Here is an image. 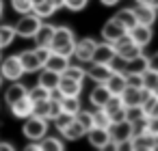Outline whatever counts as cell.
<instances>
[{
  "mask_svg": "<svg viewBox=\"0 0 158 151\" xmlns=\"http://www.w3.org/2000/svg\"><path fill=\"white\" fill-rule=\"evenodd\" d=\"M74 119L85 127V129H89V127H93V112H89V110H78L76 114H74Z\"/></svg>",
  "mask_w": 158,
  "mask_h": 151,
  "instance_id": "36",
  "label": "cell"
},
{
  "mask_svg": "<svg viewBox=\"0 0 158 151\" xmlns=\"http://www.w3.org/2000/svg\"><path fill=\"white\" fill-rule=\"evenodd\" d=\"M50 2L54 5V9H61V7H65V0H50Z\"/></svg>",
  "mask_w": 158,
  "mask_h": 151,
  "instance_id": "48",
  "label": "cell"
},
{
  "mask_svg": "<svg viewBox=\"0 0 158 151\" xmlns=\"http://www.w3.org/2000/svg\"><path fill=\"white\" fill-rule=\"evenodd\" d=\"M0 61H2V56H0Z\"/></svg>",
  "mask_w": 158,
  "mask_h": 151,
  "instance_id": "57",
  "label": "cell"
},
{
  "mask_svg": "<svg viewBox=\"0 0 158 151\" xmlns=\"http://www.w3.org/2000/svg\"><path fill=\"white\" fill-rule=\"evenodd\" d=\"M126 84H128V86H134V89H143V74L128 71V74H126Z\"/></svg>",
  "mask_w": 158,
  "mask_h": 151,
  "instance_id": "42",
  "label": "cell"
},
{
  "mask_svg": "<svg viewBox=\"0 0 158 151\" xmlns=\"http://www.w3.org/2000/svg\"><path fill=\"white\" fill-rule=\"evenodd\" d=\"M33 114L35 117H41V119H48L50 117V97L39 99V101H33Z\"/></svg>",
  "mask_w": 158,
  "mask_h": 151,
  "instance_id": "31",
  "label": "cell"
},
{
  "mask_svg": "<svg viewBox=\"0 0 158 151\" xmlns=\"http://www.w3.org/2000/svg\"><path fill=\"white\" fill-rule=\"evenodd\" d=\"M54 5L50 2V0H41V2H37V5H33V13L39 18V20H46V18H52L54 15Z\"/></svg>",
  "mask_w": 158,
  "mask_h": 151,
  "instance_id": "27",
  "label": "cell"
},
{
  "mask_svg": "<svg viewBox=\"0 0 158 151\" xmlns=\"http://www.w3.org/2000/svg\"><path fill=\"white\" fill-rule=\"evenodd\" d=\"M61 110L63 112H69V114H76L80 110V99L76 95H61Z\"/></svg>",
  "mask_w": 158,
  "mask_h": 151,
  "instance_id": "28",
  "label": "cell"
},
{
  "mask_svg": "<svg viewBox=\"0 0 158 151\" xmlns=\"http://www.w3.org/2000/svg\"><path fill=\"white\" fill-rule=\"evenodd\" d=\"M2 11H5V5H2V0H0V18H2Z\"/></svg>",
  "mask_w": 158,
  "mask_h": 151,
  "instance_id": "53",
  "label": "cell"
},
{
  "mask_svg": "<svg viewBox=\"0 0 158 151\" xmlns=\"http://www.w3.org/2000/svg\"><path fill=\"white\" fill-rule=\"evenodd\" d=\"M117 56L115 52V46L108 43V41H102V43H95L93 48V56H91V63H104V65H110V61Z\"/></svg>",
  "mask_w": 158,
  "mask_h": 151,
  "instance_id": "7",
  "label": "cell"
},
{
  "mask_svg": "<svg viewBox=\"0 0 158 151\" xmlns=\"http://www.w3.org/2000/svg\"><path fill=\"white\" fill-rule=\"evenodd\" d=\"M104 84H106V89L110 91V95H119V93L126 89V74H123V71H113Z\"/></svg>",
  "mask_w": 158,
  "mask_h": 151,
  "instance_id": "19",
  "label": "cell"
},
{
  "mask_svg": "<svg viewBox=\"0 0 158 151\" xmlns=\"http://www.w3.org/2000/svg\"><path fill=\"white\" fill-rule=\"evenodd\" d=\"M26 97H28L31 101H39V99L50 97V91H48V89H44L41 84H35L33 89H28V91H26Z\"/></svg>",
  "mask_w": 158,
  "mask_h": 151,
  "instance_id": "34",
  "label": "cell"
},
{
  "mask_svg": "<svg viewBox=\"0 0 158 151\" xmlns=\"http://www.w3.org/2000/svg\"><path fill=\"white\" fill-rule=\"evenodd\" d=\"M87 2H89V0H65V7L69 11H80V9L87 7Z\"/></svg>",
  "mask_w": 158,
  "mask_h": 151,
  "instance_id": "43",
  "label": "cell"
},
{
  "mask_svg": "<svg viewBox=\"0 0 158 151\" xmlns=\"http://www.w3.org/2000/svg\"><path fill=\"white\" fill-rule=\"evenodd\" d=\"M0 84H2V76H0Z\"/></svg>",
  "mask_w": 158,
  "mask_h": 151,
  "instance_id": "55",
  "label": "cell"
},
{
  "mask_svg": "<svg viewBox=\"0 0 158 151\" xmlns=\"http://www.w3.org/2000/svg\"><path fill=\"white\" fill-rule=\"evenodd\" d=\"M0 48H2V43H0Z\"/></svg>",
  "mask_w": 158,
  "mask_h": 151,
  "instance_id": "56",
  "label": "cell"
},
{
  "mask_svg": "<svg viewBox=\"0 0 158 151\" xmlns=\"http://www.w3.org/2000/svg\"><path fill=\"white\" fill-rule=\"evenodd\" d=\"M147 69H152V71L158 74V52L152 54V56H147Z\"/></svg>",
  "mask_w": 158,
  "mask_h": 151,
  "instance_id": "45",
  "label": "cell"
},
{
  "mask_svg": "<svg viewBox=\"0 0 158 151\" xmlns=\"http://www.w3.org/2000/svg\"><path fill=\"white\" fill-rule=\"evenodd\" d=\"M143 129H145L149 136L158 138V117H147V119L143 121Z\"/></svg>",
  "mask_w": 158,
  "mask_h": 151,
  "instance_id": "40",
  "label": "cell"
},
{
  "mask_svg": "<svg viewBox=\"0 0 158 151\" xmlns=\"http://www.w3.org/2000/svg\"><path fill=\"white\" fill-rule=\"evenodd\" d=\"M11 112H13V117H18V119H26V117L33 114V101H31L28 97H22V99L13 101V104H11Z\"/></svg>",
  "mask_w": 158,
  "mask_h": 151,
  "instance_id": "21",
  "label": "cell"
},
{
  "mask_svg": "<svg viewBox=\"0 0 158 151\" xmlns=\"http://www.w3.org/2000/svg\"><path fill=\"white\" fill-rule=\"evenodd\" d=\"M50 52H52V50H50V48H37V50H35V54H37V58H39V61H41V65H44V63H46V58H48V56H50Z\"/></svg>",
  "mask_w": 158,
  "mask_h": 151,
  "instance_id": "44",
  "label": "cell"
},
{
  "mask_svg": "<svg viewBox=\"0 0 158 151\" xmlns=\"http://www.w3.org/2000/svg\"><path fill=\"white\" fill-rule=\"evenodd\" d=\"M37 2H41V0H33V5H37Z\"/></svg>",
  "mask_w": 158,
  "mask_h": 151,
  "instance_id": "54",
  "label": "cell"
},
{
  "mask_svg": "<svg viewBox=\"0 0 158 151\" xmlns=\"http://www.w3.org/2000/svg\"><path fill=\"white\" fill-rule=\"evenodd\" d=\"M61 134H63L67 140H78V138H82V136L87 134V129H85V127H82L76 119H72V121H69V123L61 129Z\"/></svg>",
  "mask_w": 158,
  "mask_h": 151,
  "instance_id": "25",
  "label": "cell"
},
{
  "mask_svg": "<svg viewBox=\"0 0 158 151\" xmlns=\"http://www.w3.org/2000/svg\"><path fill=\"white\" fill-rule=\"evenodd\" d=\"M95 43H98V41L91 39V37H85V39L76 41V46H74V56H76L78 61H82V63H91Z\"/></svg>",
  "mask_w": 158,
  "mask_h": 151,
  "instance_id": "9",
  "label": "cell"
},
{
  "mask_svg": "<svg viewBox=\"0 0 158 151\" xmlns=\"http://www.w3.org/2000/svg\"><path fill=\"white\" fill-rule=\"evenodd\" d=\"M87 138H89V142L95 147V149H106L108 145H110V134H108V129L106 127H89L87 129V134H85Z\"/></svg>",
  "mask_w": 158,
  "mask_h": 151,
  "instance_id": "8",
  "label": "cell"
},
{
  "mask_svg": "<svg viewBox=\"0 0 158 151\" xmlns=\"http://www.w3.org/2000/svg\"><path fill=\"white\" fill-rule=\"evenodd\" d=\"M18 58H20V63H22L24 74H35V71H39V69L44 67V65H41V61L37 58L35 50H26V52L18 54Z\"/></svg>",
  "mask_w": 158,
  "mask_h": 151,
  "instance_id": "12",
  "label": "cell"
},
{
  "mask_svg": "<svg viewBox=\"0 0 158 151\" xmlns=\"http://www.w3.org/2000/svg\"><path fill=\"white\" fill-rule=\"evenodd\" d=\"M119 97H121L123 106H134V104H141V89H134V86H128V84H126V89L119 93Z\"/></svg>",
  "mask_w": 158,
  "mask_h": 151,
  "instance_id": "26",
  "label": "cell"
},
{
  "mask_svg": "<svg viewBox=\"0 0 158 151\" xmlns=\"http://www.w3.org/2000/svg\"><path fill=\"white\" fill-rule=\"evenodd\" d=\"M65 145L59 140V138H54V136H44L41 140H39V149H54V151H59V149H63Z\"/></svg>",
  "mask_w": 158,
  "mask_h": 151,
  "instance_id": "37",
  "label": "cell"
},
{
  "mask_svg": "<svg viewBox=\"0 0 158 151\" xmlns=\"http://www.w3.org/2000/svg\"><path fill=\"white\" fill-rule=\"evenodd\" d=\"M0 76L7 78V80H20L24 76V69H22V63L18 56H9L5 61H0Z\"/></svg>",
  "mask_w": 158,
  "mask_h": 151,
  "instance_id": "6",
  "label": "cell"
},
{
  "mask_svg": "<svg viewBox=\"0 0 158 151\" xmlns=\"http://www.w3.org/2000/svg\"><path fill=\"white\" fill-rule=\"evenodd\" d=\"M93 125H95V127H106V129H108L110 117H108V112H106L104 108H98V110L93 112Z\"/></svg>",
  "mask_w": 158,
  "mask_h": 151,
  "instance_id": "35",
  "label": "cell"
},
{
  "mask_svg": "<svg viewBox=\"0 0 158 151\" xmlns=\"http://www.w3.org/2000/svg\"><path fill=\"white\" fill-rule=\"evenodd\" d=\"M123 110H126V119H128L132 125H136V123H143V121L149 117L141 104H134V106H123Z\"/></svg>",
  "mask_w": 158,
  "mask_h": 151,
  "instance_id": "24",
  "label": "cell"
},
{
  "mask_svg": "<svg viewBox=\"0 0 158 151\" xmlns=\"http://www.w3.org/2000/svg\"><path fill=\"white\" fill-rule=\"evenodd\" d=\"M102 108H104V110L108 112V117H110L113 112H117V110H121V108H123V101H121V97H119V95H110V97H108V101H106Z\"/></svg>",
  "mask_w": 158,
  "mask_h": 151,
  "instance_id": "38",
  "label": "cell"
},
{
  "mask_svg": "<svg viewBox=\"0 0 158 151\" xmlns=\"http://www.w3.org/2000/svg\"><path fill=\"white\" fill-rule=\"evenodd\" d=\"M48 134V119H41V117H26V123H24V136L28 140H41L44 136Z\"/></svg>",
  "mask_w": 158,
  "mask_h": 151,
  "instance_id": "3",
  "label": "cell"
},
{
  "mask_svg": "<svg viewBox=\"0 0 158 151\" xmlns=\"http://www.w3.org/2000/svg\"><path fill=\"white\" fill-rule=\"evenodd\" d=\"M26 86L24 84H20V80H13V84L5 91V101L11 106L13 101H18V99H22V97H26Z\"/></svg>",
  "mask_w": 158,
  "mask_h": 151,
  "instance_id": "22",
  "label": "cell"
},
{
  "mask_svg": "<svg viewBox=\"0 0 158 151\" xmlns=\"http://www.w3.org/2000/svg\"><path fill=\"white\" fill-rule=\"evenodd\" d=\"M152 93H154V95H156V97H158V82H156V86H154V89H152Z\"/></svg>",
  "mask_w": 158,
  "mask_h": 151,
  "instance_id": "52",
  "label": "cell"
},
{
  "mask_svg": "<svg viewBox=\"0 0 158 151\" xmlns=\"http://www.w3.org/2000/svg\"><path fill=\"white\" fill-rule=\"evenodd\" d=\"M130 149H134V151H139V149H156V138L149 136L145 129H141L139 134H132Z\"/></svg>",
  "mask_w": 158,
  "mask_h": 151,
  "instance_id": "15",
  "label": "cell"
},
{
  "mask_svg": "<svg viewBox=\"0 0 158 151\" xmlns=\"http://www.w3.org/2000/svg\"><path fill=\"white\" fill-rule=\"evenodd\" d=\"M74 46H76V39H74L72 28H67V26H54L50 50L56 52V54H63V56H74Z\"/></svg>",
  "mask_w": 158,
  "mask_h": 151,
  "instance_id": "1",
  "label": "cell"
},
{
  "mask_svg": "<svg viewBox=\"0 0 158 151\" xmlns=\"http://www.w3.org/2000/svg\"><path fill=\"white\" fill-rule=\"evenodd\" d=\"M121 119H126V110H123V108L110 114V121H121Z\"/></svg>",
  "mask_w": 158,
  "mask_h": 151,
  "instance_id": "46",
  "label": "cell"
},
{
  "mask_svg": "<svg viewBox=\"0 0 158 151\" xmlns=\"http://www.w3.org/2000/svg\"><path fill=\"white\" fill-rule=\"evenodd\" d=\"M147 114H149V117H158V97H156V101H154V106L149 108Z\"/></svg>",
  "mask_w": 158,
  "mask_h": 151,
  "instance_id": "47",
  "label": "cell"
},
{
  "mask_svg": "<svg viewBox=\"0 0 158 151\" xmlns=\"http://www.w3.org/2000/svg\"><path fill=\"white\" fill-rule=\"evenodd\" d=\"M100 2L104 5V7H113V5H117L119 0H100Z\"/></svg>",
  "mask_w": 158,
  "mask_h": 151,
  "instance_id": "49",
  "label": "cell"
},
{
  "mask_svg": "<svg viewBox=\"0 0 158 151\" xmlns=\"http://www.w3.org/2000/svg\"><path fill=\"white\" fill-rule=\"evenodd\" d=\"M67 65H69V56H63V54H56V52H50V56L44 63V67H48L52 71H59V74H63Z\"/></svg>",
  "mask_w": 158,
  "mask_h": 151,
  "instance_id": "20",
  "label": "cell"
},
{
  "mask_svg": "<svg viewBox=\"0 0 158 151\" xmlns=\"http://www.w3.org/2000/svg\"><path fill=\"white\" fill-rule=\"evenodd\" d=\"M134 15H136V24L154 26V22H156V9H152L149 5H136Z\"/></svg>",
  "mask_w": 158,
  "mask_h": 151,
  "instance_id": "16",
  "label": "cell"
},
{
  "mask_svg": "<svg viewBox=\"0 0 158 151\" xmlns=\"http://www.w3.org/2000/svg\"><path fill=\"white\" fill-rule=\"evenodd\" d=\"M0 149H9V151H11L13 145H11V142H0Z\"/></svg>",
  "mask_w": 158,
  "mask_h": 151,
  "instance_id": "51",
  "label": "cell"
},
{
  "mask_svg": "<svg viewBox=\"0 0 158 151\" xmlns=\"http://www.w3.org/2000/svg\"><path fill=\"white\" fill-rule=\"evenodd\" d=\"M128 35H130V39H132L136 46H141V48H145V46L152 41V37H154L152 26H145V24H134V26L128 30Z\"/></svg>",
  "mask_w": 158,
  "mask_h": 151,
  "instance_id": "10",
  "label": "cell"
},
{
  "mask_svg": "<svg viewBox=\"0 0 158 151\" xmlns=\"http://www.w3.org/2000/svg\"><path fill=\"white\" fill-rule=\"evenodd\" d=\"M56 91H59L61 95H76V97H80V93H82V82H78V80H74V78H67V76H61V80H59V84H56Z\"/></svg>",
  "mask_w": 158,
  "mask_h": 151,
  "instance_id": "13",
  "label": "cell"
},
{
  "mask_svg": "<svg viewBox=\"0 0 158 151\" xmlns=\"http://www.w3.org/2000/svg\"><path fill=\"white\" fill-rule=\"evenodd\" d=\"M145 69H147V56H143V54H139V56H134V58L126 61V74H128V71L143 74Z\"/></svg>",
  "mask_w": 158,
  "mask_h": 151,
  "instance_id": "30",
  "label": "cell"
},
{
  "mask_svg": "<svg viewBox=\"0 0 158 151\" xmlns=\"http://www.w3.org/2000/svg\"><path fill=\"white\" fill-rule=\"evenodd\" d=\"M52 35H54V26L52 24H39L37 33L33 35L37 48H50V41H52Z\"/></svg>",
  "mask_w": 158,
  "mask_h": 151,
  "instance_id": "17",
  "label": "cell"
},
{
  "mask_svg": "<svg viewBox=\"0 0 158 151\" xmlns=\"http://www.w3.org/2000/svg\"><path fill=\"white\" fill-rule=\"evenodd\" d=\"M108 134H110V145L113 149H117L121 142H128L134 134V125L128 121V119H121V121H110L108 125Z\"/></svg>",
  "mask_w": 158,
  "mask_h": 151,
  "instance_id": "2",
  "label": "cell"
},
{
  "mask_svg": "<svg viewBox=\"0 0 158 151\" xmlns=\"http://www.w3.org/2000/svg\"><path fill=\"white\" fill-rule=\"evenodd\" d=\"M126 33H128V30H126V28H123L115 18H113V20H108V22L102 26V39H104V41H108V43L117 41V39H119V37H123Z\"/></svg>",
  "mask_w": 158,
  "mask_h": 151,
  "instance_id": "11",
  "label": "cell"
},
{
  "mask_svg": "<svg viewBox=\"0 0 158 151\" xmlns=\"http://www.w3.org/2000/svg\"><path fill=\"white\" fill-rule=\"evenodd\" d=\"M113 46H115L117 56H119V58H123V61H130V58H134V56L143 54V48H141V46H136V43L130 39V35H128V33H126L123 37H119L117 41H113Z\"/></svg>",
  "mask_w": 158,
  "mask_h": 151,
  "instance_id": "4",
  "label": "cell"
},
{
  "mask_svg": "<svg viewBox=\"0 0 158 151\" xmlns=\"http://www.w3.org/2000/svg\"><path fill=\"white\" fill-rule=\"evenodd\" d=\"M39 24H41V20H39L33 11H31V13H24L22 20L15 24V35H18V37H24V39H33V35L37 33Z\"/></svg>",
  "mask_w": 158,
  "mask_h": 151,
  "instance_id": "5",
  "label": "cell"
},
{
  "mask_svg": "<svg viewBox=\"0 0 158 151\" xmlns=\"http://www.w3.org/2000/svg\"><path fill=\"white\" fill-rule=\"evenodd\" d=\"M11 7L18 11V13H31L33 11V0H11Z\"/></svg>",
  "mask_w": 158,
  "mask_h": 151,
  "instance_id": "41",
  "label": "cell"
},
{
  "mask_svg": "<svg viewBox=\"0 0 158 151\" xmlns=\"http://www.w3.org/2000/svg\"><path fill=\"white\" fill-rule=\"evenodd\" d=\"M115 20L126 28V30H130L134 24H136V15H134V9H121L117 15H115Z\"/></svg>",
  "mask_w": 158,
  "mask_h": 151,
  "instance_id": "29",
  "label": "cell"
},
{
  "mask_svg": "<svg viewBox=\"0 0 158 151\" xmlns=\"http://www.w3.org/2000/svg\"><path fill=\"white\" fill-rule=\"evenodd\" d=\"M108 97H110V91L106 89V84H98V86H93V91H91V95H89V101H91L95 108H102V106L108 101Z\"/></svg>",
  "mask_w": 158,
  "mask_h": 151,
  "instance_id": "23",
  "label": "cell"
},
{
  "mask_svg": "<svg viewBox=\"0 0 158 151\" xmlns=\"http://www.w3.org/2000/svg\"><path fill=\"white\" fill-rule=\"evenodd\" d=\"M59 80H61V74H59V71H52V69L44 67V69H41V74H39L37 84H41V86H44V89H48V91H54V89H56V84H59Z\"/></svg>",
  "mask_w": 158,
  "mask_h": 151,
  "instance_id": "18",
  "label": "cell"
},
{
  "mask_svg": "<svg viewBox=\"0 0 158 151\" xmlns=\"http://www.w3.org/2000/svg\"><path fill=\"white\" fill-rule=\"evenodd\" d=\"M61 76H67V78H74V80H78V82H82V80L87 78V69H85V67H78V65H72V63H69Z\"/></svg>",
  "mask_w": 158,
  "mask_h": 151,
  "instance_id": "33",
  "label": "cell"
},
{
  "mask_svg": "<svg viewBox=\"0 0 158 151\" xmlns=\"http://www.w3.org/2000/svg\"><path fill=\"white\" fill-rule=\"evenodd\" d=\"M145 5H149L152 9H158V0H147V2Z\"/></svg>",
  "mask_w": 158,
  "mask_h": 151,
  "instance_id": "50",
  "label": "cell"
},
{
  "mask_svg": "<svg viewBox=\"0 0 158 151\" xmlns=\"http://www.w3.org/2000/svg\"><path fill=\"white\" fill-rule=\"evenodd\" d=\"M110 74H113L110 65H104V63H93V65L87 69V78H91V80L98 82V84H104Z\"/></svg>",
  "mask_w": 158,
  "mask_h": 151,
  "instance_id": "14",
  "label": "cell"
},
{
  "mask_svg": "<svg viewBox=\"0 0 158 151\" xmlns=\"http://www.w3.org/2000/svg\"><path fill=\"white\" fill-rule=\"evenodd\" d=\"M156 82H158V74L152 71V69H145V71H143V89L152 91V89L156 86Z\"/></svg>",
  "mask_w": 158,
  "mask_h": 151,
  "instance_id": "39",
  "label": "cell"
},
{
  "mask_svg": "<svg viewBox=\"0 0 158 151\" xmlns=\"http://www.w3.org/2000/svg\"><path fill=\"white\" fill-rule=\"evenodd\" d=\"M15 37H18V35H15V26H9V24H2V26H0V43H2V48H5V46H11Z\"/></svg>",
  "mask_w": 158,
  "mask_h": 151,
  "instance_id": "32",
  "label": "cell"
}]
</instances>
